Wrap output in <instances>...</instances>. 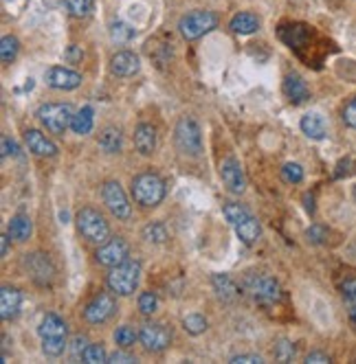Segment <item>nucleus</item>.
<instances>
[{
    "mask_svg": "<svg viewBox=\"0 0 356 364\" xmlns=\"http://www.w3.org/2000/svg\"><path fill=\"white\" fill-rule=\"evenodd\" d=\"M302 132L308 136V139H315V141H321L325 139V134H328V128H325V121L321 114L317 112H310L306 116H302Z\"/></svg>",
    "mask_w": 356,
    "mask_h": 364,
    "instance_id": "5701e85b",
    "label": "nucleus"
},
{
    "mask_svg": "<svg viewBox=\"0 0 356 364\" xmlns=\"http://www.w3.org/2000/svg\"><path fill=\"white\" fill-rule=\"evenodd\" d=\"M75 222H77V231L82 233V237L86 241H93V244H103V241H106L108 235H110L108 222L103 220V215L99 213V211H95L91 206L82 208L77 213V218H75Z\"/></svg>",
    "mask_w": 356,
    "mask_h": 364,
    "instance_id": "20e7f679",
    "label": "nucleus"
},
{
    "mask_svg": "<svg viewBox=\"0 0 356 364\" xmlns=\"http://www.w3.org/2000/svg\"><path fill=\"white\" fill-rule=\"evenodd\" d=\"M31 231H34V224H31V218L24 215V213H18L9 220V237L16 239V241H27L31 237Z\"/></svg>",
    "mask_w": 356,
    "mask_h": 364,
    "instance_id": "a878e982",
    "label": "nucleus"
},
{
    "mask_svg": "<svg viewBox=\"0 0 356 364\" xmlns=\"http://www.w3.org/2000/svg\"><path fill=\"white\" fill-rule=\"evenodd\" d=\"M141 237L147 241V244H165L168 241V229L163 222H150L141 231Z\"/></svg>",
    "mask_w": 356,
    "mask_h": 364,
    "instance_id": "c85d7f7f",
    "label": "nucleus"
},
{
    "mask_svg": "<svg viewBox=\"0 0 356 364\" xmlns=\"http://www.w3.org/2000/svg\"><path fill=\"white\" fill-rule=\"evenodd\" d=\"M341 296H343V305L350 323L356 329V275L343 279V283H341Z\"/></svg>",
    "mask_w": 356,
    "mask_h": 364,
    "instance_id": "393cba45",
    "label": "nucleus"
},
{
    "mask_svg": "<svg viewBox=\"0 0 356 364\" xmlns=\"http://www.w3.org/2000/svg\"><path fill=\"white\" fill-rule=\"evenodd\" d=\"M95 259L99 266H106V268H114L119 264H124L128 259V244L121 237H112L108 241H103L95 255Z\"/></svg>",
    "mask_w": 356,
    "mask_h": 364,
    "instance_id": "f8f14e48",
    "label": "nucleus"
},
{
    "mask_svg": "<svg viewBox=\"0 0 356 364\" xmlns=\"http://www.w3.org/2000/svg\"><path fill=\"white\" fill-rule=\"evenodd\" d=\"M82 57H84V51H82V47H77V44H71V47L66 49V53H64V59L71 64L82 62Z\"/></svg>",
    "mask_w": 356,
    "mask_h": 364,
    "instance_id": "37998d69",
    "label": "nucleus"
},
{
    "mask_svg": "<svg viewBox=\"0 0 356 364\" xmlns=\"http://www.w3.org/2000/svg\"><path fill=\"white\" fill-rule=\"evenodd\" d=\"M9 154H18V145L9 136H3V158H7Z\"/></svg>",
    "mask_w": 356,
    "mask_h": 364,
    "instance_id": "09e8293b",
    "label": "nucleus"
},
{
    "mask_svg": "<svg viewBox=\"0 0 356 364\" xmlns=\"http://www.w3.org/2000/svg\"><path fill=\"white\" fill-rule=\"evenodd\" d=\"M110 70L117 77H132L141 70V59L130 51H119L110 59Z\"/></svg>",
    "mask_w": 356,
    "mask_h": 364,
    "instance_id": "dca6fc26",
    "label": "nucleus"
},
{
    "mask_svg": "<svg viewBox=\"0 0 356 364\" xmlns=\"http://www.w3.org/2000/svg\"><path fill=\"white\" fill-rule=\"evenodd\" d=\"M231 29L237 36H251L260 29V20H258V16H253V13L242 11L231 18Z\"/></svg>",
    "mask_w": 356,
    "mask_h": 364,
    "instance_id": "bb28decb",
    "label": "nucleus"
},
{
    "mask_svg": "<svg viewBox=\"0 0 356 364\" xmlns=\"http://www.w3.org/2000/svg\"><path fill=\"white\" fill-rule=\"evenodd\" d=\"M222 213H225V218L231 226L240 224L242 220H246L251 215L249 208L244 204H237V202H227L225 206H222Z\"/></svg>",
    "mask_w": 356,
    "mask_h": 364,
    "instance_id": "7c9ffc66",
    "label": "nucleus"
},
{
    "mask_svg": "<svg viewBox=\"0 0 356 364\" xmlns=\"http://www.w3.org/2000/svg\"><path fill=\"white\" fill-rule=\"evenodd\" d=\"M284 95L292 103H304L310 99V90L299 75H288V77L284 79Z\"/></svg>",
    "mask_w": 356,
    "mask_h": 364,
    "instance_id": "412c9836",
    "label": "nucleus"
},
{
    "mask_svg": "<svg viewBox=\"0 0 356 364\" xmlns=\"http://www.w3.org/2000/svg\"><path fill=\"white\" fill-rule=\"evenodd\" d=\"M220 176H222V182H225V187L231 191V193H244L246 189V178H244V172L240 162H237L235 158H227L222 160L220 165Z\"/></svg>",
    "mask_w": 356,
    "mask_h": 364,
    "instance_id": "4468645a",
    "label": "nucleus"
},
{
    "mask_svg": "<svg viewBox=\"0 0 356 364\" xmlns=\"http://www.w3.org/2000/svg\"><path fill=\"white\" fill-rule=\"evenodd\" d=\"M233 229H235L237 239H240L244 246H253L255 241L260 239V235H262V226H260V222L253 215H249L240 224H235Z\"/></svg>",
    "mask_w": 356,
    "mask_h": 364,
    "instance_id": "aec40b11",
    "label": "nucleus"
},
{
    "mask_svg": "<svg viewBox=\"0 0 356 364\" xmlns=\"http://www.w3.org/2000/svg\"><path fill=\"white\" fill-rule=\"evenodd\" d=\"M354 200H356V187H354Z\"/></svg>",
    "mask_w": 356,
    "mask_h": 364,
    "instance_id": "603ef678",
    "label": "nucleus"
},
{
    "mask_svg": "<svg viewBox=\"0 0 356 364\" xmlns=\"http://www.w3.org/2000/svg\"><path fill=\"white\" fill-rule=\"evenodd\" d=\"M108 362H112V364H117V362H121V364H130V362H139L135 356H130V354H126V351H114V354H110L108 356Z\"/></svg>",
    "mask_w": 356,
    "mask_h": 364,
    "instance_id": "a18cd8bd",
    "label": "nucleus"
},
{
    "mask_svg": "<svg viewBox=\"0 0 356 364\" xmlns=\"http://www.w3.org/2000/svg\"><path fill=\"white\" fill-rule=\"evenodd\" d=\"M295 358V344L286 338H281L275 344V360L277 362H290Z\"/></svg>",
    "mask_w": 356,
    "mask_h": 364,
    "instance_id": "4c0bfd02",
    "label": "nucleus"
},
{
    "mask_svg": "<svg viewBox=\"0 0 356 364\" xmlns=\"http://www.w3.org/2000/svg\"><path fill=\"white\" fill-rule=\"evenodd\" d=\"M216 26H218L216 13L198 9V11H191V13H187V16L181 18V22H178V31H181V36L185 40H198L205 33L214 31Z\"/></svg>",
    "mask_w": 356,
    "mask_h": 364,
    "instance_id": "0eeeda50",
    "label": "nucleus"
},
{
    "mask_svg": "<svg viewBox=\"0 0 356 364\" xmlns=\"http://www.w3.org/2000/svg\"><path fill=\"white\" fill-rule=\"evenodd\" d=\"M64 3H66V9L73 18H88L95 7L93 0H64Z\"/></svg>",
    "mask_w": 356,
    "mask_h": 364,
    "instance_id": "2f4dec72",
    "label": "nucleus"
},
{
    "mask_svg": "<svg viewBox=\"0 0 356 364\" xmlns=\"http://www.w3.org/2000/svg\"><path fill=\"white\" fill-rule=\"evenodd\" d=\"M0 246H3V248H0V255L7 257V255H9V235L0 237Z\"/></svg>",
    "mask_w": 356,
    "mask_h": 364,
    "instance_id": "8fccbe9b",
    "label": "nucleus"
},
{
    "mask_svg": "<svg viewBox=\"0 0 356 364\" xmlns=\"http://www.w3.org/2000/svg\"><path fill=\"white\" fill-rule=\"evenodd\" d=\"M132 198L145 208H154L165 198V182L158 174L145 172L132 180Z\"/></svg>",
    "mask_w": 356,
    "mask_h": 364,
    "instance_id": "f03ea898",
    "label": "nucleus"
},
{
    "mask_svg": "<svg viewBox=\"0 0 356 364\" xmlns=\"http://www.w3.org/2000/svg\"><path fill=\"white\" fill-rule=\"evenodd\" d=\"M135 147H137L139 154H143V156L154 154V149H156V130L150 123H141L135 130Z\"/></svg>",
    "mask_w": 356,
    "mask_h": 364,
    "instance_id": "6ab92c4d",
    "label": "nucleus"
},
{
    "mask_svg": "<svg viewBox=\"0 0 356 364\" xmlns=\"http://www.w3.org/2000/svg\"><path fill=\"white\" fill-rule=\"evenodd\" d=\"M306 239L310 241V244H323V241L328 239V231H325L321 224H313L306 231Z\"/></svg>",
    "mask_w": 356,
    "mask_h": 364,
    "instance_id": "a19ab883",
    "label": "nucleus"
},
{
    "mask_svg": "<svg viewBox=\"0 0 356 364\" xmlns=\"http://www.w3.org/2000/svg\"><path fill=\"white\" fill-rule=\"evenodd\" d=\"M156 308H158V298H156L154 292H143V294L139 296V312H141L143 316L154 314Z\"/></svg>",
    "mask_w": 356,
    "mask_h": 364,
    "instance_id": "ea45409f",
    "label": "nucleus"
},
{
    "mask_svg": "<svg viewBox=\"0 0 356 364\" xmlns=\"http://www.w3.org/2000/svg\"><path fill=\"white\" fill-rule=\"evenodd\" d=\"M141 281V264L137 259H126L124 264H119L110 268L106 283L108 290L117 296H130L135 294Z\"/></svg>",
    "mask_w": 356,
    "mask_h": 364,
    "instance_id": "f257e3e1",
    "label": "nucleus"
},
{
    "mask_svg": "<svg viewBox=\"0 0 356 364\" xmlns=\"http://www.w3.org/2000/svg\"><path fill=\"white\" fill-rule=\"evenodd\" d=\"M66 351V338H49L42 340V354L47 358H59Z\"/></svg>",
    "mask_w": 356,
    "mask_h": 364,
    "instance_id": "f704fd0d",
    "label": "nucleus"
},
{
    "mask_svg": "<svg viewBox=\"0 0 356 364\" xmlns=\"http://www.w3.org/2000/svg\"><path fill=\"white\" fill-rule=\"evenodd\" d=\"M73 114L75 112H73L68 103H42L36 110L38 121L47 128V132L57 134V136H62L71 128Z\"/></svg>",
    "mask_w": 356,
    "mask_h": 364,
    "instance_id": "7ed1b4c3",
    "label": "nucleus"
},
{
    "mask_svg": "<svg viewBox=\"0 0 356 364\" xmlns=\"http://www.w3.org/2000/svg\"><path fill=\"white\" fill-rule=\"evenodd\" d=\"M24 143H27L29 151L36 154V156L51 158V156L57 154V145L51 139H47V136H44L40 130H27L24 132Z\"/></svg>",
    "mask_w": 356,
    "mask_h": 364,
    "instance_id": "f3484780",
    "label": "nucleus"
},
{
    "mask_svg": "<svg viewBox=\"0 0 356 364\" xmlns=\"http://www.w3.org/2000/svg\"><path fill=\"white\" fill-rule=\"evenodd\" d=\"M212 287L220 301H235L240 294V287L235 285V281L229 275H214L212 277Z\"/></svg>",
    "mask_w": 356,
    "mask_h": 364,
    "instance_id": "4be33fe9",
    "label": "nucleus"
},
{
    "mask_svg": "<svg viewBox=\"0 0 356 364\" xmlns=\"http://www.w3.org/2000/svg\"><path fill=\"white\" fill-rule=\"evenodd\" d=\"M101 198H103V204L108 206L110 213L117 218V220H130L132 215V206L128 202V195L126 191L121 189L117 180H108L103 182L101 187Z\"/></svg>",
    "mask_w": 356,
    "mask_h": 364,
    "instance_id": "1a4fd4ad",
    "label": "nucleus"
},
{
    "mask_svg": "<svg viewBox=\"0 0 356 364\" xmlns=\"http://www.w3.org/2000/svg\"><path fill=\"white\" fill-rule=\"evenodd\" d=\"M117 312V301L110 292H99L84 308V321L91 325H103L114 316Z\"/></svg>",
    "mask_w": 356,
    "mask_h": 364,
    "instance_id": "6e6552de",
    "label": "nucleus"
},
{
    "mask_svg": "<svg viewBox=\"0 0 356 364\" xmlns=\"http://www.w3.org/2000/svg\"><path fill=\"white\" fill-rule=\"evenodd\" d=\"M82 360L86 364H101V362H108V354L101 344H88L86 351L82 354Z\"/></svg>",
    "mask_w": 356,
    "mask_h": 364,
    "instance_id": "c9c22d12",
    "label": "nucleus"
},
{
    "mask_svg": "<svg viewBox=\"0 0 356 364\" xmlns=\"http://www.w3.org/2000/svg\"><path fill=\"white\" fill-rule=\"evenodd\" d=\"M24 268L38 285H51L55 279V266L44 252L24 255Z\"/></svg>",
    "mask_w": 356,
    "mask_h": 364,
    "instance_id": "9b49d317",
    "label": "nucleus"
},
{
    "mask_svg": "<svg viewBox=\"0 0 356 364\" xmlns=\"http://www.w3.org/2000/svg\"><path fill=\"white\" fill-rule=\"evenodd\" d=\"M139 342L145 351L161 354L172 344V331L163 323H145L139 331Z\"/></svg>",
    "mask_w": 356,
    "mask_h": 364,
    "instance_id": "9d476101",
    "label": "nucleus"
},
{
    "mask_svg": "<svg viewBox=\"0 0 356 364\" xmlns=\"http://www.w3.org/2000/svg\"><path fill=\"white\" fill-rule=\"evenodd\" d=\"M306 362L308 364H328L330 362V356H325L323 351H310L306 356Z\"/></svg>",
    "mask_w": 356,
    "mask_h": 364,
    "instance_id": "49530a36",
    "label": "nucleus"
},
{
    "mask_svg": "<svg viewBox=\"0 0 356 364\" xmlns=\"http://www.w3.org/2000/svg\"><path fill=\"white\" fill-rule=\"evenodd\" d=\"M174 143H176L178 151H183L185 156H198L202 151L200 128L191 116L178 119V123L174 128Z\"/></svg>",
    "mask_w": 356,
    "mask_h": 364,
    "instance_id": "423d86ee",
    "label": "nucleus"
},
{
    "mask_svg": "<svg viewBox=\"0 0 356 364\" xmlns=\"http://www.w3.org/2000/svg\"><path fill=\"white\" fill-rule=\"evenodd\" d=\"M244 290L255 303H260V305H275V303H279L281 296H284L281 294L279 283L269 275H251V277H246Z\"/></svg>",
    "mask_w": 356,
    "mask_h": 364,
    "instance_id": "39448f33",
    "label": "nucleus"
},
{
    "mask_svg": "<svg viewBox=\"0 0 356 364\" xmlns=\"http://www.w3.org/2000/svg\"><path fill=\"white\" fill-rule=\"evenodd\" d=\"M304 202H306V211H308V213H315V204H313V193H306V195H304Z\"/></svg>",
    "mask_w": 356,
    "mask_h": 364,
    "instance_id": "3c124183",
    "label": "nucleus"
},
{
    "mask_svg": "<svg viewBox=\"0 0 356 364\" xmlns=\"http://www.w3.org/2000/svg\"><path fill=\"white\" fill-rule=\"evenodd\" d=\"M18 53H20V42H18V38L5 36L3 40H0V59H3V64H11L13 59L18 57Z\"/></svg>",
    "mask_w": 356,
    "mask_h": 364,
    "instance_id": "c756f323",
    "label": "nucleus"
},
{
    "mask_svg": "<svg viewBox=\"0 0 356 364\" xmlns=\"http://www.w3.org/2000/svg\"><path fill=\"white\" fill-rule=\"evenodd\" d=\"M110 38L119 44H124V42H130L132 38H135V29H130L126 22H112L110 24Z\"/></svg>",
    "mask_w": 356,
    "mask_h": 364,
    "instance_id": "e433bc0d",
    "label": "nucleus"
},
{
    "mask_svg": "<svg viewBox=\"0 0 356 364\" xmlns=\"http://www.w3.org/2000/svg\"><path fill=\"white\" fill-rule=\"evenodd\" d=\"M262 364L264 360L260 358V356H255V354H242V356H233L231 358V364Z\"/></svg>",
    "mask_w": 356,
    "mask_h": 364,
    "instance_id": "c03bdc74",
    "label": "nucleus"
},
{
    "mask_svg": "<svg viewBox=\"0 0 356 364\" xmlns=\"http://www.w3.org/2000/svg\"><path fill=\"white\" fill-rule=\"evenodd\" d=\"M183 329L191 336H200L202 331H207V318L202 314H189L183 318Z\"/></svg>",
    "mask_w": 356,
    "mask_h": 364,
    "instance_id": "473e14b6",
    "label": "nucleus"
},
{
    "mask_svg": "<svg viewBox=\"0 0 356 364\" xmlns=\"http://www.w3.org/2000/svg\"><path fill=\"white\" fill-rule=\"evenodd\" d=\"M22 308V292L18 287H11V285H3L0 290V316L3 321H13Z\"/></svg>",
    "mask_w": 356,
    "mask_h": 364,
    "instance_id": "2eb2a0df",
    "label": "nucleus"
},
{
    "mask_svg": "<svg viewBox=\"0 0 356 364\" xmlns=\"http://www.w3.org/2000/svg\"><path fill=\"white\" fill-rule=\"evenodd\" d=\"M66 323L59 318L57 314H47L42 318V323L38 327V333L42 340H49V338H66Z\"/></svg>",
    "mask_w": 356,
    "mask_h": 364,
    "instance_id": "a211bd4d",
    "label": "nucleus"
},
{
    "mask_svg": "<svg viewBox=\"0 0 356 364\" xmlns=\"http://www.w3.org/2000/svg\"><path fill=\"white\" fill-rule=\"evenodd\" d=\"M343 123L352 130H356V97L343 108Z\"/></svg>",
    "mask_w": 356,
    "mask_h": 364,
    "instance_id": "79ce46f5",
    "label": "nucleus"
},
{
    "mask_svg": "<svg viewBox=\"0 0 356 364\" xmlns=\"http://www.w3.org/2000/svg\"><path fill=\"white\" fill-rule=\"evenodd\" d=\"M93 123H95V112L91 105H84L82 110H77L73 114V121H71V130L75 134H88L93 130Z\"/></svg>",
    "mask_w": 356,
    "mask_h": 364,
    "instance_id": "cd10ccee",
    "label": "nucleus"
},
{
    "mask_svg": "<svg viewBox=\"0 0 356 364\" xmlns=\"http://www.w3.org/2000/svg\"><path fill=\"white\" fill-rule=\"evenodd\" d=\"M97 145L101 151H106V154H119L124 147V134L119 128H106L97 139Z\"/></svg>",
    "mask_w": 356,
    "mask_h": 364,
    "instance_id": "b1692460",
    "label": "nucleus"
},
{
    "mask_svg": "<svg viewBox=\"0 0 356 364\" xmlns=\"http://www.w3.org/2000/svg\"><path fill=\"white\" fill-rule=\"evenodd\" d=\"M281 176H284V180L290 182V185H299L304 180V169H302V165H297V162H286L284 169H281Z\"/></svg>",
    "mask_w": 356,
    "mask_h": 364,
    "instance_id": "58836bf2",
    "label": "nucleus"
},
{
    "mask_svg": "<svg viewBox=\"0 0 356 364\" xmlns=\"http://www.w3.org/2000/svg\"><path fill=\"white\" fill-rule=\"evenodd\" d=\"M86 347H88V340L84 336H77L75 340H73V356L82 358V354L86 351Z\"/></svg>",
    "mask_w": 356,
    "mask_h": 364,
    "instance_id": "de8ad7c7",
    "label": "nucleus"
},
{
    "mask_svg": "<svg viewBox=\"0 0 356 364\" xmlns=\"http://www.w3.org/2000/svg\"><path fill=\"white\" fill-rule=\"evenodd\" d=\"M139 340V333L132 329L130 325H121V327H117V331H114V342L121 347V349H128V347H132Z\"/></svg>",
    "mask_w": 356,
    "mask_h": 364,
    "instance_id": "72a5a7b5",
    "label": "nucleus"
},
{
    "mask_svg": "<svg viewBox=\"0 0 356 364\" xmlns=\"http://www.w3.org/2000/svg\"><path fill=\"white\" fill-rule=\"evenodd\" d=\"M44 79H47V84L55 90H75L84 82L80 73L64 68V66H51L44 73Z\"/></svg>",
    "mask_w": 356,
    "mask_h": 364,
    "instance_id": "ddd939ff",
    "label": "nucleus"
}]
</instances>
